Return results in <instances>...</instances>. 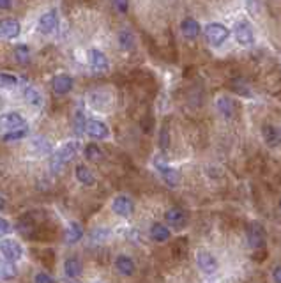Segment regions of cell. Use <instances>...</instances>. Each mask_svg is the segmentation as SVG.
Returning <instances> with one entry per match:
<instances>
[{
    "label": "cell",
    "instance_id": "9c48e42d",
    "mask_svg": "<svg viewBox=\"0 0 281 283\" xmlns=\"http://www.w3.org/2000/svg\"><path fill=\"white\" fill-rule=\"evenodd\" d=\"M247 242L253 250H260L265 244V232L258 223H251L247 227Z\"/></svg>",
    "mask_w": 281,
    "mask_h": 283
},
{
    "label": "cell",
    "instance_id": "d6986e66",
    "mask_svg": "<svg viewBox=\"0 0 281 283\" xmlns=\"http://www.w3.org/2000/svg\"><path fill=\"white\" fill-rule=\"evenodd\" d=\"M216 106H217V112L221 113L225 119H232L233 113H235V104H233V101L230 99V97H226V96L217 97Z\"/></svg>",
    "mask_w": 281,
    "mask_h": 283
},
{
    "label": "cell",
    "instance_id": "4dcf8cb0",
    "mask_svg": "<svg viewBox=\"0 0 281 283\" xmlns=\"http://www.w3.org/2000/svg\"><path fill=\"white\" fill-rule=\"evenodd\" d=\"M34 283H55V279H53L48 272H38Z\"/></svg>",
    "mask_w": 281,
    "mask_h": 283
},
{
    "label": "cell",
    "instance_id": "603a6c76",
    "mask_svg": "<svg viewBox=\"0 0 281 283\" xmlns=\"http://www.w3.org/2000/svg\"><path fill=\"white\" fill-rule=\"evenodd\" d=\"M18 276V269H16L15 262H9V260H0V279H15Z\"/></svg>",
    "mask_w": 281,
    "mask_h": 283
},
{
    "label": "cell",
    "instance_id": "8fae6325",
    "mask_svg": "<svg viewBox=\"0 0 281 283\" xmlns=\"http://www.w3.org/2000/svg\"><path fill=\"white\" fill-rule=\"evenodd\" d=\"M22 32L20 23L13 18L0 20V38L2 39H16Z\"/></svg>",
    "mask_w": 281,
    "mask_h": 283
},
{
    "label": "cell",
    "instance_id": "5bb4252c",
    "mask_svg": "<svg viewBox=\"0 0 281 283\" xmlns=\"http://www.w3.org/2000/svg\"><path fill=\"white\" fill-rule=\"evenodd\" d=\"M180 32H182V36L186 39L193 41V39H196L200 36V32H202V27H200V23L196 22L195 18L187 16V18H184L182 23H180Z\"/></svg>",
    "mask_w": 281,
    "mask_h": 283
},
{
    "label": "cell",
    "instance_id": "d6a6232c",
    "mask_svg": "<svg viewBox=\"0 0 281 283\" xmlns=\"http://www.w3.org/2000/svg\"><path fill=\"white\" fill-rule=\"evenodd\" d=\"M168 129L166 127H163L161 129V142H159V146H161V149H166L168 147Z\"/></svg>",
    "mask_w": 281,
    "mask_h": 283
},
{
    "label": "cell",
    "instance_id": "d590c367",
    "mask_svg": "<svg viewBox=\"0 0 281 283\" xmlns=\"http://www.w3.org/2000/svg\"><path fill=\"white\" fill-rule=\"evenodd\" d=\"M13 4L11 2H0V9H11Z\"/></svg>",
    "mask_w": 281,
    "mask_h": 283
},
{
    "label": "cell",
    "instance_id": "44dd1931",
    "mask_svg": "<svg viewBox=\"0 0 281 283\" xmlns=\"http://www.w3.org/2000/svg\"><path fill=\"white\" fill-rule=\"evenodd\" d=\"M170 228L163 223H154L150 227V237L154 239L156 242H166L170 239Z\"/></svg>",
    "mask_w": 281,
    "mask_h": 283
},
{
    "label": "cell",
    "instance_id": "e575fe53",
    "mask_svg": "<svg viewBox=\"0 0 281 283\" xmlns=\"http://www.w3.org/2000/svg\"><path fill=\"white\" fill-rule=\"evenodd\" d=\"M115 8L119 9V11H122V13L128 11V4H126V2H115Z\"/></svg>",
    "mask_w": 281,
    "mask_h": 283
},
{
    "label": "cell",
    "instance_id": "277c9868",
    "mask_svg": "<svg viewBox=\"0 0 281 283\" xmlns=\"http://www.w3.org/2000/svg\"><path fill=\"white\" fill-rule=\"evenodd\" d=\"M233 32H235V39L237 43H240L242 46H249L255 41V34H253V27L249 22L246 20H240V22L235 23L233 27Z\"/></svg>",
    "mask_w": 281,
    "mask_h": 283
},
{
    "label": "cell",
    "instance_id": "f546056e",
    "mask_svg": "<svg viewBox=\"0 0 281 283\" xmlns=\"http://www.w3.org/2000/svg\"><path fill=\"white\" fill-rule=\"evenodd\" d=\"M27 136V127L18 131H11V133L4 134V142H16V140H22V138Z\"/></svg>",
    "mask_w": 281,
    "mask_h": 283
},
{
    "label": "cell",
    "instance_id": "7c38bea8",
    "mask_svg": "<svg viewBox=\"0 0 281 283\" xmlns=\"http://www.w3.org/2000/svg\"><path fill=\"white\" fill-rule=\"evenodd\" d=\"M73 85H75V80L69 75H59L53 78L52 82V89L57 96H66L73 90Z\"/></svg>",
    "mask_w": 281,
    "mask_h": 283
},
{
    "label": "cell",
    "instance_id": "9a60e30c",
    "mask_svg": "<svg viewBox=\"0 0 281 283\" xmlns=\"http://www.w3.org/2000/svg\"><path fill=\"white\" fill-rule=\"evenodd\" d=\"M85 133L89 134V136L96 138V140H103V138H108L110 129L105 122H101V120H87Z\"/></svg>",
    "mask_w": 281,
    "mask_h": 283
},
{
    "label": "cell",
    "instance_id": "3957f363",
    "mask_svg": "<svg viewBox=\"0 0 281 283\" xmlns=\"http://www.w3.org/2000/svg\"><path fill=\"white\" fill-rule=\"evenodd\" d=\"M0 255H2L4 260L16 262L23 257V248L15 239H2L0 241Z\"/></svg>",
    "mask_w": 281,
    "mask_h": 283
},
{
    "label": "cell",
    "instance_id": "ffe728a7",
    "mask_svg": "<svg viewBox=\"0 0 281 283\" xmlns=\"http://www.w3.org/2000/svg\"><path fill=\"white\" fill-rule=\"evenodd\" d=\"M82 262H80L78 257H69L68 260L64 262V271L66 274H68V278H80V274H82Z\"/></svg>",
    "mask_w": 281,
    "mask_h": 283
},
{
    "label": "cell",
    "instance_id": "e0dca14e",
    "mask_svg": "<svg viewBox=\"0 0 281 283\" xmlns=\"http://www.w3.org/2000/svg\"><path fill=\"white\" fill-rule=\"evenodd\" d=\"M262 136L269 147H277L281 144V131L272 124H265L262 127Z\"/></svg>",
    "mask_w": 281,
    "mask_h": 283
},
{
    "label": "cell",
    "instance_id": "2e32d148",
    "mask_svg": "<svg viewBox=\"0 0 281 283\" xmlns=\"http://www.w3.org/2000/svg\"><path fill=\"white\" fill-rule=\"evenodd\" d=\"M57 25H59V16H57V11L55 9H52V11H46L45 15H41V18H39V32L41 34H52L53 30L57 29Z\"/></svg>",
    "mask_w": 281,
    "mask_h": 283
},
{
    "label": "cell",
    "instance_id": "8d00e7d4",
    "mask_svg": "<svg viewBox=\"0 0 281 283\" xmlns=\"http://www.w3.org/2000/svg\"><path fill=\"white\" fill-rule=\"evenodd\" d=\"M4 207H6V200H4L2 197H0V211H2Z\"/></svg>",
    "mask_w": 281,
    "mask_h": 283
},
{
    "label": "cell",
    "instance_id": "74e56055",
    "mask_svg": "<svg viewBox=\"0 0 281 283\" xmlns=\"http://www.w3.org/2000/svg\"><path fill=\"white\" fill-rule=\"evenodd\" d=\"M0 108H2V97H0Z\"/></svg>",
    "mask_w": 281,
    "mask_h": 283
},
{
    "label": "cell",
    "instance_id": "83f0119b",
    "mask_svg": "<svg viewBox=\"0 0 281 283\" xmlns=\"http://www.w3.org/2000/svg\"><path fill=\"white\" fill-rule=\"evenodd\" d=\"M101 156H103V151L99 149L96 144H89V146L85 147V158L87 160L98 161V160H101Z\"/></svg>",
    "mask_w": 281,
    "mask_h": 283
},
{
    "label": "cell",
    "instance_id": "484cf974",
    "mask_svg": "<svg viewBox=\"0 0 281 283\" xmlns=\"http://www.w3.org/2000/svg\"><path fill=\"white\" fill-rule=\"evenodd\" d=\"M83 237V228L80 223H71L66 230V241L68 242H78Z\"/></svg>",
    "mask_w": 281,
    "mask_h": 283
},
{
    "label": "cell",
    "instance_id": "cb8c5ba5",
    "mask_svg": "<svg viewBox=\"0 0 281 283\" xmlns=\"http://www.w3.org/2000/svg\"><path fill=\"white\" fill-rule=\"evenodd\" d=\"M119 46L124 52H129V50L135 48V36L129 29H122L119 32Z\"/></svg>",
    "mask_w": 281,
    "mask_h": 283
},
{
    "label": "cell",
    "instance_id": "7a4b0ae2",
    "mask_svg": "<svg viewBox=\"0 0 281 283\" xmlns=\"http://www.w3.org/2000/svg\"><path fill=\"white\" fill-rule=\"evenodd\" d=\"M205 38L212 46H221L230 38V30L223 23H209L205 27Z\"/></svg>",
    "mask_w": 281,
    "mask_h": 283
},
{
    "label": "cell",
    "instance_id": "4fadbf2b",
    "mask_svg": "<svg viewBox=\"0 0 281 283\" xmlns=\"http://www.w3.org/2000/svg\"><path fill=\"white\" fill-rule=\"evenodd\" d=\"M196 264H198V267L205 274H214L217 271V267H219L216 257L212 253H209V251H200L198 257H196Z\"/></svg>",
    "mask_w": 281,
    "mask_h": 283
},
{
    "label": "cell",
    "instance_id": "4316f807",
    "mask_svg": "<svg viewBox=\"0 0 281 283\" xmlns=\"http://www.w3.org/2000/svg\"><path fill=\"white\" fill-rule=\"evenodd\" d=\"M15 55H16V60H18L20 64H29V60H30V48L27 45H18L15 48Z\"/></svg>",
    "mask_w": 281,
    "mask_h": 283
},
{
    "label": "cell",
    "instance_id": "52a82bcc",
    "mask_svg": "<svg viewBox=\"0 0 281 283\" xmlns=\"http://www.w3.org/2000/svg\"><path fill=\"white\" fill-rule=\"evenodd\" d=\"M165 221L168 227L175 228V230H182L184 227L187 225V216L186 212L179 207H172L165 212Z\"/></svg>",
    "mask_w": 281,
    "mask_h": 283
},
{
    "label": "cell",
    "instance_id": "ac0fdd59",
    "mask_svg": "<svg viewBox=\"0 0 281 283\" xmlns=\"http://www.w3.org/2000/svg\"><path fill=\"white\" fill-rule=\"evenodd\" d=\"M115 269L122 276H133L135 274V262L128 257V255H119L115 258Z\"/></svg>",
    "mask_w": 281,
    "mask_h": 283
},
{
    "label": "cell",
    "instance_id": "d4e9b609",
    "mask_svg": "<svg viewBox=\"0 0 281 283\" xmlns=\"http://www.w3.org/2000/svg\"><path fill=\"white\" fill-rule=\"evenodd\" d=\"M23 96H25V101L30 104V106H41L43 104V96L36 87H27Z\"/></svg>",
    "mask_w": 281,
    "mask_h": 283
},
{
    "label": "cell",
    "instance_id": "836d02e7",
    "mask_svg": "<svg viewBox=\"0 0 281 283\" xmlns=\"http://www.w3.org/2000/svg\"><path fill=\"white\" fill-rule=\"evenodd\" d=\"M272 279L274 283H281V265H276L272 269Z\"/></svg>",
    "mask_w": 281,
    "mask_h": 283
},
{
    "label": "cell",
    "instance_id": "ba28073f",
    "mask_svg": "<svg viewBox=\"0 0 281 283\" xmlns=\"http://www.w3.org/2000/svg\"><path fill=\"white\" fill-rule=\"evenodd\" d=\"M112 209L115 214H119V216L128 218V216H131L133 211H135V204H133L131 198L126 197V195H119V197L113 198Z\"/></svg>",
    "mask_w": 281,
    "mask_h": 283
},
{
    "label": "cell",
    "instance_id": "6da1fadb",
    "mask_svg": "<svg viewBox=\"0 0 281 283\" xmlns=\"http://www.w3.org/2000/svg\"><path fill=\"white\" fill-rule=\"evenodd\" d=\"M76 151H78V142H66L64 146L52 156V170L59 172L60 168H64L75 158Z\"/></svg>",
    "mask_w": 281,
    "mask_h": 283
},
{
    "label": "cell",
    "instance_id": "f1b7e54d",
    "mask_svg": "<svg viewBox=\"0 0 281 283\" xmlns=\"http://www.w3.org/2000/svg\"><path fill=\"white\" fill-rule=\"evenodd\" d=\"M18 83V78L9 73H0V85L6 87V89H13V87Z\"/></svg>",
    "mask_w": 281,
    "mask_h": 283
},
{
    "label": "cell",
    "instance_id": "7402d4cb",
    "mask_svg": "<svg viewBox=\"0 0 281 283\" xmlns=\"http://www.w3.org/2000/svg\"><path fill=\"white\" fill-rule=\"evenodd\" d=\"M75 175H76V179L82 184H85V186H94V184H96V177H94V174L85 165H78V167L75 168Z\"/></svg>",
    "mask_w": 281,
    "mask_h": 283
},
{
    "label": "cell",
    "instance_id": "f35d334b",
    "mask_svg": "<svg viewBox=\"0 0 281 283\" xmlns=\"http://www.w3.org/2000/svg\"><path fill=\"white\" fill-rule=\"evenodd\" d=\"M279 209H281V198H279Z\"/></svg>",
    "mask_w": 281,
    "mask_h": 283
},
{
    "label": "cell",
    "instance_id": "5b68a950",
    "mask_svg": "<svg viewBox=\"0 0 281 283\" xmlns=\"http://www.w3.org/2000/svg\"><path fill=\"white\" fill-rule=\"evenodd\" d=\"M23 127H27V124L22 113L8 112L0 115V129H6L11 133V131H18V129H23Z\"/></svg>",
    "mask_w": 281,
    "mask_h": 283
},
{
    "label": "cell",
    "instance_id": "30bf717a",
    "mask_svg": "<svg viewBox=\"0 0 281 283\" xmlns=\"http://www.w3.org/2000/svg\"><path fill=\"white\" fill-rule=\"evenodd\" d=\"M89 60H90V66L96 73H106L110 69V62H108V57L101 52V50H96L92 48L89 52Z\"/></svg>",
    "mask_w": 281,
    "mask_h": 283
},
{
    "label": "cell",
    "instance_id": "8992f818",
    "mask_svg": "<svg viewBox=\"0 0 281 283\" xmlns=\"http://www.w3.org/2000/svg\"><path fill=\"white\" fill-rule=\"evenodd\" d=\"M154 165H156V168H158V172L161 174V177H163V181H165L166 184H168L170 188H175L177 184H179V181H180V175H179V172L175 170V168H172L170 165H166L165 161H161L158 158V160L154 161Z\"/></svg>",
    "mask_w": 281,
    "mask_h": 283
},
{
    "label": "cell",
    "instance_id": "1f68e13d",
    "mask_svg": "<svg viewBox=\"0 0 281 283\" xmlns=\"http://www.w3.org/2000/svg\"><path fill=\"white\" fill-rule=\"evenodd\" d=\"M13 230L11 223H9L8 220H4V218H0V235H4V234H9V232Z\"/></svg>",
    "mask_w": 281,
    "mask_h": 283
}]
</instances>
